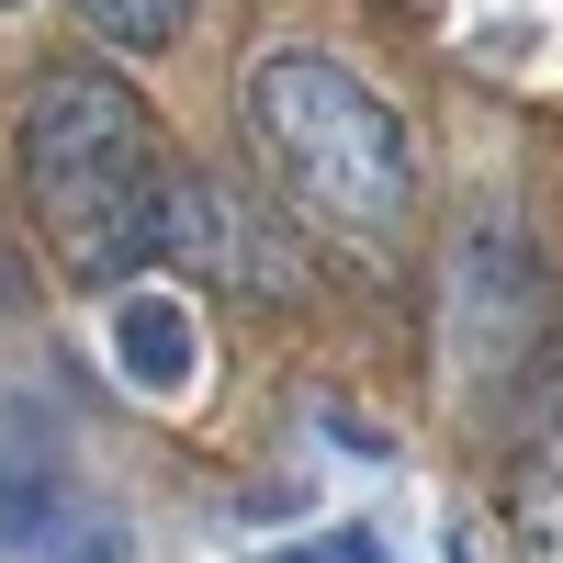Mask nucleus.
Returning <instances> with one entry per match:
<instances>
[{
	"label": "nucleus",
	"instance_id": "nucleus-1",
	"mask_svg": "<svg viewBox=\"0 0 563 563\" xmlns=\"http://www.w3.org/2000/svg\"><path fill=\"white\" fill-rule=\"evenodd\" d=\"M23 203L79 294L147 271V203H158V124L113 68H45L23 90Z\"/></svg>",
	"mask_w": 563,
	"mask_h": 563
},
{
	"label": "nucleus",
	"instance_id": "nucleus-2",
	"mask_svg": "<svg viewBox=\"0 0 563 563\" xmlns=\"http://www.w3.org/2000/svg\"><path fill=\"white\" fill-rule=\"evenodd\" d=\"M249 135H260L271 180L305 214H327V225H361L372 238V225L417 214V135H406V113L350 57H327V45H271L249 68Z\"/></svg>",
	"mask_w": 563,
	"mask_h": 563
},
{
	"label": "nucleus",
	"instance_id": "nucleus-3",
	"mask_svg": "<svg viewBox=\"0 0 563 563\" xmlns=\"http://www.w3.org/2000/svg\"><path fill=\"white\" fill-rule=\"evenodd\" d=\"M147 260L225 271V282H249V294H282V282H294V260L225 203V180H169V169H158V203H147Z\"/></svg>",
	"mask_w": 563,
	"mask_h": 563
},
{
	"label": "nucleus",
	"instance_id": "nucleus-4",
	"mask_svg": "<svg viewBox=\"0 0 563 563\" xmlns=\"http://www.w3.org/2000/svg\"><path fill=\"white\" fill-rule=\"evenodd\" d=\"M507 541H519V563H563V384L507 440Z\"/></svg>",
	"mask_w": 563,
	"mask_h": 563
},
{
	"label": "nucleus",
	"instance_id": "nucleus-5",
	"mask_svg": "<svg viewBox=\"0 0 563 563\" xmlns=\"http://www.w3.org/2000/svg\"><path fill=\"white\" fill-rule=\"evenodd\" d=\"M113 361H124L135 395H180V384H192V361H203L192 305L158 294V282H113Z\"/></svg>",
	"mask_w": 563,
	"mask_h": 563
},
{
	"label": "nucleus",
	"instance_id": "nucleus-6",
	"mask_svg": "<svg viewBox=\"0 0 563 563\" xmlns=\"http://www.w3.org/2000/svg\"><path fill=\"white\" fill-rule=\"evenodd\" d=\"M45 530H57V451L12 429V451H0V563L23 541H45Z\"/></svg>",
	"mask_w": 563,
	"mask_h": 563
},
{
	"label": "nucleus",
	"instance_id": "nucleus-7",
	"mask_svg": "<svg viewBox=\"0 0 563 563\" xmlns=\"http://www.w3.org/2000/svg\"><path fill=\"white\" fill-rule=\"evenodd\" d=\"M79 23L113 45V57H158V45H180V23H192V0H79Z\"/></svg>",
	"mask_w": 563,
	"mask_h": 563
},
{
	"label": "nucleus",
	"instance_id": "nucleus-8",
	"mask_svg": "<svg viewBox=\"0 0 563 563\" xmlns=\"http://www.w3.org/2000/svg\"><path fill=\"white\" fill-rule=\"evenodd\" d=\"M34 563H135V530L113 519V507H90V519H57V530H45Z\"/></svg>",
	"mask_w": 563,
	"mask_h": 563
},
{
	"label": "nucleus",
	"instance_id": "nucleus-9",
	"mask_svg": "<svg viewBox=\"0 0 563 563\" xmlns=\"http://www.w3.org/2000/svg\"><path fill=\"white\" fill-rule=\"evenodd\" d=\"M316 563H384V541H372V530H327V552Z\"/></svg>",
	"mask_w": 563,
	"mask_h": 563
},
{
	"label": "nucleus",
	"instance_id": "nucleus-10",
	"mask_svg": "<svg viewBox=\"0 0 563 563\" xmlns=\"http://www.w3.org/2000/svg\"><path fill=\"white\" fill-rule=\"evenodd\" d=\"M260 563H271V552H260ZM294 563H305V552H294Z\"/></svg>",
	"mask_w": 563,
	"mask_h": 563
},
{
	"label": "nucleus",
	"instance_id": "nucleus-11",
	"mask_svg": "<svg viewBox=\"0 0 563 563\" xmlns=\"http://www.w3.org/2000/svg\"><path fill=\"white\" fill-rule=\"evenodd\" d=\"M0 12H12V0H0Z\"/></svg>",
	"mask_w": 563,
	"mask_h": 563
}]
</instances>
